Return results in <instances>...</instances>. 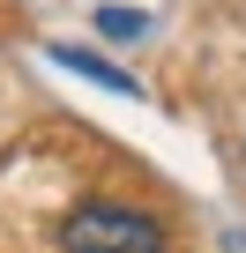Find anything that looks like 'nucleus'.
I'll use <instances>...</instances> for the list:
<instances>
[{
    "instance_id": "obj_1",
    "label": "nucleus",
    "mask_w": 246,
    "mask_h": 253,
    "mask_svg": "<svg viewBox=\"0 0 246 253\" xmlns=\"http://www.w3.org/2000/svg\"><path fill=\"white\" fill-rule=\"evenodd\" d=\"M60 253H164V231L149 209L127 201H82L60 231Z\"/></svg>"
},
{
    "instance_id": "obj_2",
    "label": "nucleus",
    "mask_w": 246,
    "mask_h": 253,
    "mask_svg": "<svg viewBox=\"0 0 246 253\" xmlns=\"http://www.w3.org/2000/svg\"><path fill=\"white\" fill-rule=\"evenodd\" d=\"M52 67H67V75H82V82H97V89H112V97H142V82H135L127 67H112V60H97V52H82V45H52Z\"/></svg>"
},
{
    "instance_id": "obj_3",
    "label": "nucleus",
    "mask_w": 246,
    "mask_h": 253,
    "mask_svg": "<svg viewBox=\"0 0 246 253\" xmlns=\"http://www.w3.org/2000/svg\"><path fill=\"white\" fill-rule=\"evenodd\" d=\"M97 30H104V38H142L149 15H142V8H97Z\"/></svg>"
}]
</instances>
